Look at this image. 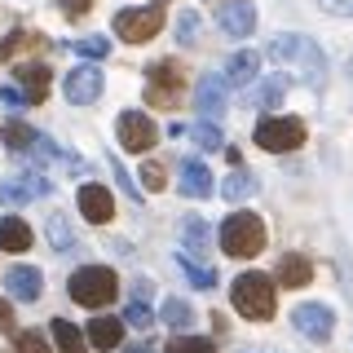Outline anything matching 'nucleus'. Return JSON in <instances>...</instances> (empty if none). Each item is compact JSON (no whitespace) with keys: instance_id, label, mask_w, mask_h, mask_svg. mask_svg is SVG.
I'll list each match as a JSON object with an SVG mask.
<instances>
[{"instance_id":"obj_1","label":"nucleus","mask_w":353,"mask_h":353,"mask_svg":"<svg viewBox=\"0 0 353 353\" xmlns=\"http://www.w3.org/2000/svg\"><path fill=\"white\" fill-rule=\"evenodd\" d=\"M270 58L274 62H292L296 75H301L305 84H314V88H323V80H327L323 49H318L314 40H305V36H274L270 40Z\"/></svg>"},{"instance_id":"obj_2","label":"nucleus","mask_w":353,"mask_h":353,"mask_svg":"<svg viewBox=\"0 0 353 353\" xmlns=\"http://www.w3.org/2000/svg\"><path fill=\"white\" fill-rule=\"evenodd\" d=\"M221 252L234 261H248L256 256V252H265V221L256 212H230L225 221H221Z\"/></svg>"},{"instance_id":"obj_3","label":"nucleus","mask_w":353,"mask_h":353,"mask_svg":"<svg viewBox=\"0 0 353 353\" xmlns=\"http://www.w3.org/2000/svg\"><path fill=\"white\" fill-rule=\"evenodd\" d=\"M230 301L243 318H252V323H265V318H274V279L270 274H239L234 287H230Z\"/></svg>"},{"instance_id":"obj_4","label":"nucleus","mask_w":353,"mask_h":353,"mask_svg":"<svg viewBox=\"0 0 353 353\" xmlns=\"http://www.w3.org/2000/svg\"><path fill=\"white\" fill-rule=\"evenodd\" d=\"M66 292H71V301H75V305H84V309H102V305L115 301L119 279H115V270H106V265H84V270H75V274H71Z\"/></svg>"},{"instance_id":"obj_5","label":"nucleus","mask_w":353,"mask_h":353,"mask_svg":"<svg viewBox=\"0 0 353 353\" xmlns=\"http://www.w3.org/2000/svg\"><path fill=\"white\" fill-rule=\"evenodd\" d=\"M163 14H168V0H154V5H141V9H119L115 14V36L128 40V44H146V40L159 36Z\"/></svg>"},{"instance_id":"obj_6","label":"nucleus","mask_w":353,"mask_h":353,"mask_svg":"<svg viewBox=\"0 0 353 353\" xmlns=\"http://www.w3.org/2000/svg\"><path fill=\"white\" fill-rule=\"evenodd\" d=\"M256 146L261 150H274V154L301 150L305 146V124L296 115H265L261 124H256Z\"/></svg>"},{"instance_id":"obj_7","label":"nucleus","mask_w":353,"mask_h":353,"mask_svg":"<svg viewBox=\"0 0 353 353\" xmlns=\"http://www.w3.org/2000/svg\"><path fill=\"white\" fill-rule=\"evenodd\" d=\"M181 93H185V75H181V66L176 62H154L150 71H146V102L150 106H176L181 102Z\"/></svg>"},{"instance_id":"obj_8","label":"nucleus","mask_w":353,"mask_h":353,"mask_svg":"<svg viewBox=\"0 0 353 353\" xmlns=\"http://www.w3.org/2000/svg\"><path fill=\"white\" fill-rule=\"evenodd\" d=\"M115 137H119V146H124V150L146 154L154 141H159V128L150 124L146 110H124V115L115 119Z\"/></svg>"},{"instance_id":"obj_9","label":"nucleus","mask_w":353,"mask_h":353,"mask_svg":"<svg viewBox=\"0 0 353 353\" xmlns=\"http://www.w3.org/2000/svg\"><path fill=\"white\" fill-rule=\"evenodd\" d=\"M216 27L225 31V36L243 40V36L256 31V9H252L248 0H221V5H216Z\"/></svg>"},{"instance_id":"obj_10","label":"nucleus","mask_w":353,"mask_h":353,"mask_svg":"<svg viewBox=\"0 0 353 353\" xmlns=\"http://www.w3.org/2000/svg\"><path fill=\"white\" fill-rule=\"evenodd\" d=\"M292 323L309 340H331V331H336V314H331L327 305H296Z\"/></svg>"},{"instance_id":"obj_11","label":"nucleus","mask_w":353,"mask_h":353,"mask_svg":"<svg viewBox=\"0 0 353 353\" xmlns=\"http://www.w3.org/2000/svg\"><path fill=\"white\" fill-rule=\"evenodd\" d=\"M102 97V71L97 66H75L71 75H66V102L71 106H88Z\"/></svg>"},{"instance_id":"obj_12","label":"nucleus","mask_w":353,"mask_h":353,"mask_svg":"<svg viewBox=\"0 0 353 353\" xmlns=\"http://www.w3.org/2000/svg\"><path fill=\"white\" fill-rule=\"evenodd\" d=\"M14 75H18V84H22V93H27V102H44L49 97V66H44L40 58H31V62H18L14 66Z\"/></svg>"},{"instance_id":"obj_13","label":"nucleus","mask_w":353,"mask_h":353,"mask_svg":"<svg viewBox=\"0 0 353 353\" xmlns=\"http://www.w3.org/2000/svg\"><path fill=\"white\" fill-rule=\"evenodd\" d=\"M80 216L93 221V225H106L115 216V199H110L106 185H84L80 190Z\"/></svg>"},{"instance_id":"obj_14","label":"nucleus","mask_w":353,"mask_h":353,"mask_svg":"<svg viewBox=\"0 0 353 353\" xmlns=\"http://www.w3.org/2000/svg\"><path fill=\"white\" fill-rule=\"evenodd\" d=\"M5 287H9L14 301H40L44 279H40V270H31V265H14V270H5Z\"/></svg>"},{"instance_id":"obj_15","label":"nucleus","mask_w":353,"mask_h":353,"mask_svg":"<svg viewBox=\"0 0 353 353\" xmlns=\"http://www.w3.org/2000/svg\"><path fill=\"white\" fill-rule=\"evenodd\" d=\"M194 102H199V115L216 124V119L225 115V80H216V75H203V80H199V97H194Z\"/></svg>"},{"instance_id":"obj_16","label":"nucleus","mask_w":353,"mask_h":353,"mask_svg":"<svg viewBox=\"0 0 353 353\" xmlns=\"http://www.w3.org/2000/svg\"><path fill=\"white\" fill-rule=\"evenodd\" d=\"M84 336H88L93 349H119L124 345V323H119V318H93Z\"/></svg>"},{"instance_id":"obj_17","label":"nucleus","mask_w":353,"mask_h":353,"mask_svg":"<svg viewBox=\"0 0 353 353\" xmlns=\"http://www.w3.org/2000/svg\"><path fill=\"white\" fill-rule=\"evenodd\" d=\"M53 185L44 181V176H22V181H9V185H0V203H27V199H40V194H49Z\"/></svg>"},{"instance_id":"obj_18","label":"nucleus","mask_w":353,"mask_h":353,"mask_svg":"<svg viewBox=\"0 0 353 353\" xmlns=\"http://www.w3.org/2000/svg\"><path fill=\"white\" fill-rule=\"evenodd\" d=\"M181 194H190V199H208V194H212V172H208L199 159L181 163Z\"/></svg>"},{"instance_id":"obj_19","label":"nucleus","mask_w":353,"mask_h":353,"mask_svg":"<svg viewBox=\"0 0 353 353\" xmlns=\"http://www.w3.org/2000/svg\"><path fill=\"white\" fill-rule=\"evenodd\" d=\"M309 279H314V265H309V256H301V252H287V256L279 261V283L283 287H305Z\"/></svg>"},{"instance_id":"obj_20","label":"nucleus","mask_w":353,"mask_h":353,"mask_svg":"<svg viewBox=\"0 0 353 353\" xmlns=\"http://www.w3.org/2000/svg\"><path fill=\"white\" fill-rule=\"evenodd\" d=\"M49 336H53V345L62 353H88V336L75 323H66V318H58V323L49 327Z\"/></svg>"},{"instance_id":"obj_21","label":"nucleus","mask_w":353,"mask_h":353,"mask_svg":"<svg viewBox=\"0 0 353 353\" xmlns=\"http://www.w3.org/2000/svg\"><path fill=\"white\" fill-rule=\"evenodd\" d=\"M0 248L5 252H27L31 248V225L22 216H5L0 221Z\"/></svg>"},{"instance_id":"obj_22","label":"nucleus","mask_w":353,"mask_h":353,"mask_svg":"<svg viewBox=\"0 0 353 353\" xmlns=\"http://www.w3.org/2000/svg\"><path fill=\"white\" fill-rule=\"evenodd\" d=\"M256 66L261 58L256 53H234V58H225V84H248V80H256Z\"/></svg>"},{"instance_id":"obj_23","label":"nucleus","mask_w":353,"mask_h":353,"mask_svg":"<svg viewBox=\"0 0 353 353\" xmlns=\"http://www.w3.org/2000/svg\"><path fill=\"white\" fill-rule=\"evenodd\" d=\"M221 194L230 199V203H239V199H248V194H256V176H252L248 168H234L221 181Z\"/></svg>"},{"instance_id":"obj_24","label":"nucleus","mask_w":353,"mask_h":353,"mask_svg":"<svg viewBox=\"0 0 353 353\" xmlns=\"http://www.w3.org/2000/svg\"><path fill=\"white\" fill-rule=\"evenodd\" d=\"M36 137H40V132L27 128V124H18V119L0 124V141H5V146H14V150H31V146H36Z\"/></svg>"},{"instance_id":"obj_25","label":"nucleus","mask_w":353,"mask_h":353,"mask_svg":"<svg viewBox=\"0 0 353 353\" xmlns=\"http://www.w3.org/2000/svg\"><path fill=\"white\" fill-rule=\"evenodd\" d=\"M287 84H292V75H270V80H265L261 88H256V97H252V102H256V106H265V110H270V106H279L283 102V93H287Z\"/></svg>"},{"instance_id":"obj_26","label":"nucleus","mask_w":353,"mask_h":353,"mask_svg":"<svg viewBox=\"0 0 353 353\" xmlns=\"http://www.w3.org/2000/svg\"><path fill=\"white\" fill-rule=\"evenodd\" d=\"M181 234H185V252H208V243H212V230H208L199 216H185Z\"/></svg>"},{"instance_id":"obj_27","label":"nucleus","mask_w":353,"mask_h":353,"mask_svg":"<svg viewBox=\"0 0 353 353\" xmlns=\"http://www.w3.org/2000/svg\"><path fill=\"white\" fill-rule=\"evenodd\" d=\"M176 265H181V274H185V279H190L194 287H203V292H212V287H216V274L208 270V265L190 261V256H185V252H181V256H176Z\"/></svg>"},{"instance_id":"obj_28","label":"nucleus","mask_w":353,"mask_h":353,"mask_svg":"<svg viewBox=\"0 0 353 353\" xmlns=\"http://www.w3.org/2000/svg\"><path fill=\"white\" fill-rule=\"evenodd\" d=\"M22 49H44V40H40V36H31V31H14V36L0 44V58H5V62H14Z\"/></svg>"},{"instance_id":"obj_29","label":"nucleus","mask_w":353,"mask_h":353,"mask_svg":"<svg viewBox=\"0 0 353 353\" xmlns=\"http://www.w3.org/2000/svg\"><path fill=\"white\" fill-rule=\"evenodd\" d=\"M163 323L176 327V331H185V327L194 323V309L185 305V301H176V296H168V301H163Z\"/></svg>"},{"instance_id":"obj_30","label":"nucleus","mask_w":353,"mask_h":353,"mask_svg":"<svg viewBox=\"0 0 353 353\" xmlns=\"http://www.w3.org/2000/svg\"><path fill=\"white\" fill-rule=\"evenodd\" d=\"M190 137H194V141H199L203 150H221V146H225V137H221V128L212 124V119H203V124H194V128H190Z\"/></svg>"},{"instance_id":"obj_31","label":"nucleus","mask_w":353,"mask_h":353,"mask_svg":"<svg viewBox=\"0 0 353 353\" xmlns=\"http://www.w3.org/2000/svg\"><path fill=\"white\" fill-rule=\"evenodd\" d=\"M163 353H216V349H212V340H203V336H176V340H168Z\"/></svg>"},{"instance_id":"obj_32","label":"nucleus","mask_w":353,"mask_h":353,"mask_svg":"<svg viewBox=\"0 0 353 353\" xmlns=\"http://www.w3.org/2000/svg\"><path fill=\"white\" fill-rule=\"evenodd\" d=\"M124 323H132V327H137V331H146V327L154 323V314H150V305H146V301H141V296H132V301H128V309H124Z\"/></svg>"},{"instance_id":"obj_33","label":"nucleus","mask_w":353,"mask_h":353,"mask_svg":"<svg viewBox=\"0 0 353 353\" xmlns=\"http://www.w3.org/2000/svg\"><path fill=\"white\" fill-rule=\"evenodd\" d=\"M18 353H53V345L40 331H18Z\"/></svg>"},{"instance_id":"obj_34","label":"nucleus","mask_w":353,"mask_h":353,"mask_svg":"<svg viewBox=\"0 0 353 353\" xmlns=\"http://www.w3.org/2000/svg\"><path fill=\"white\" fill-rule=\"evenodd\" d=\"M49 243H53V248H58V252H66V248H71V225H66V216H49Z\"/></svg>"},{"instance_id":"obj_35","label":"nucleus","mask_w":353,"mask_h":353,"mask_svg":"<svg viewBox=\"0 0 353 353\" xmlns=\"http://www.w3.org/2000/svg\"><path fill=\"white\" fill-rule=\"evenodd\" d=\"M75 53H80V58H106V53H110V40L84 36V40H75Z\"/></svg>"},{"instance_id":"obj_36","label":"nucleus","mask_w":353,"mask_h":353,"mask_svg":"<svg viewBox=\"0 0 353 353\" xmlns=\"http://www.w3.org/2000/svg\"><path fill=\"white\" fill-rule=\"evenodd\" d=\"M141 185H146V190H163V185H168V172H163V163H141Z\"/></svg>"},{"instance_id":"obj_37","label":"nucleus","mask_w":353,"mask_h":353,"mask_svg":"<svg viewBox=\"0 0 353 353\" xmlns=\"http://www.w3.org/2000/svg\"><path fill=\"white\" fill-rule=\"evenodd\" d=\"M176 40H181V44H194L199 40V14H194V9H185L181 22H176Z\"/></svg>"},{"instance_id":"obj_38","label":"nucleus","mask_w":353,"mask_h":353,"mask_svg":"<svg viewBox=\"0 0 353 353\" xmlns=\"http://www.w3.org/2000/svg\"><path fill=\"white\" fill-rule=\"evenodd\" d=\"M58 5H62L66 18H84L88 9H93V0H58Z\"/></svg>"},{"instance_id":"obj_39","label":"nucleus","mask_w":353,"mask_h":353,"mask_svg":"<svg viewBox=\"0 0 353 353\" xmlns=\"http://www.w3.org/2000/svg\"><path fill=\"white\" fill-rule=\"evenodd\" d=\"M0 102H5V106H27V93L14 88V84H5V88H0Z\"/></svg>"},{"instance_id":"obj_40","label":"nucleus","mask_w":353,"mask_h":353,"mask_svg":"<svg viewBox=\"0 0 353 353\" xmlns=\"http://www.w3.org/2000/svg\"><path fill=\"white\" fill-rule=\"evenodd\" d=\"M327 14H340V18H353V0H318Z\"/></svg>"},{"instance_id":"obj_41","label":"nucleus","mask_w":353,"mask_h":353,"mask_svg":"<svg viewBox=\"0 0 353 353\" xmlns=\"http://www.w3.org/2000/svg\"><path fill=\"white\" fill-rule=\"evenodd\" d=\"M9 327H14V309L0 301V331H9Z\"/></svg>"},{"instance_id":"obj_42","label":"nucleus","mask_w":353,"mask_h":353,"mask_svg":"<svg viewBox=\"0 0 353 353\" xmlns=\"http://www.w3.org/2000/svg\"><path fill=\"white\" fill-rule=\"evenodd\" d=\"M124 353H150V345H124Z\"/></svg>"}]
</instances>
